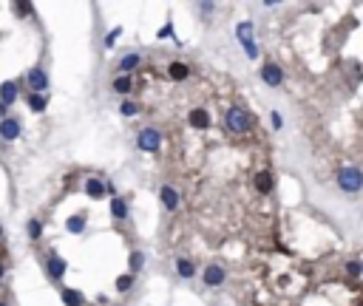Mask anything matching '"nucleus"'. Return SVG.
Wrapping results in <instances>:
<instances>
[{
  "instance_id": "obj_1",
  "label": "nucleus",
  "mask_w": 363,
  "mask_h": 306,
  "mask_svg": "<svg viewBox=\"0 0 363 306\" xmlns=\"http://www.w3.org/2000/svg\"><path fill=\"white\" fill-rule=\"evenodd\" d=\"M224 125H227L230 130H236V134H244V130H250L252 117L244 108H230L227 114H224Z\"/></svg>"
},
{
  "instance_id": "obj_2",
  "label": "nucleus",
  "mask_w": 363,
  "mask_h": 306,
  "mask_svg": "<svg viewBox=\"0 0 363 306\" xmlns=\"http://www.w3.org/2000/svg\"><path fill=\"white\" fill-rule=\"evenodd\" d=\"M338 184L346 190V193H357V190L363 187L360 170H357V167H344V170H340V176H338Z\"/></svg>"
},
{
  "instance_id": "obj_3",
  "label": "nucleus",
  "mask_w": 363,
  "mask_h": 306,
  "mask_svg": "<svg viewBox=\"0 0 363 306\" xmlns=\"http://www.w3.org/2000/svg\"><path fill=\"white\" fill-rule=\"evenodd\" d=\"M136 145L142 147V150H159V145H162V136H159V130L156 128H145L139 136H136Z\"/></svg>"
},
{
  "instance_id": "obj_4",
  "label": "nucleus",
  "mask_w": 363,
  "mask_h": 306,
  "mask_svg": "<svg viewBox=\"0 0 363 306\" xmlns=\"http://www.w3.org/2000/svg\"><path fill=\"white\" fill-rule=\"evenodd\" d=\"M29 88H31V94H43L49 88V77H46L43 68H31L29 71Z\"/></svg>"
},
{
  "instance_id": "obj_5",
  "label": "nucleus",
  "mask_w": 363,
  "mask_h": 306,
  "mask_svg": "<svg viewBox=\"0 0 363 306\" xmlns=\"http://www.w3.org/2000/svg\"><path fill=\"white\" fill-rule=\"evenodd\" d=\"M261 80L267 82L270 88H275V85H281V80H284V74H281V68L278 65H272V62H267L264 68H261Z\"/></svg>"
},
{
  "instance_id": "obj_6",
  "label": "nucleus",
  "mask_w": 363,
  "mask_h": 306,
  "mask_svg": "<svg viewBox=\"0 0 363 306\" xmlns=\"http://www.w3.org/2000/svg\"><path fill=\"white\" fill-rule=\"evenodd\" d=\"M0 136H3V139H17L20 136V122L17 119H3V122H0Z\"/></svg>"
},
{
  "instance_id": "obj_7",
  "label": "nucleus",
  "mask_w": 363,
  "mask_h": 306,
  "mask_svg": "<svg viewBox=\"0 0 363 306\" xmlns=\"http://www.w3.org/2000/svg\"><path fill=\"white\" fill-rule=\"evenodd\" d=\"M14 99H17V85H14V82H3V85H0V105H12Z\"/></svg>"
},
{
  "instance_id": "obj_8",
  "label": "nucleus",
  "mask_w": 363,
  "mask_h": 306,
  "mask_svg": "<svg viewBox=\"0 0 363 306\" xmlns=\"http://www.w3.org/2000/svg\"><path fill=\"white\" fill-rule=\"evenodd\" d=\"M204 283H207V287H219V283H224V270H222V267H207V270H204Z\"/></svg>"
},
{
  "instance_id": "obj_9",
  "label": "nucleus",
  "mask_w": 363,
  "mask_h": 306,
  "mask_svg": "<svg viewBox=\"0 0 363 306\" xmlns=\"http://www.w3.org/2000/svg\"><path fill=\"white\" fill-rule=\"evenodd\" d=\"M190 125H193V128H199V130H202V128H207V125H210V114H207L204 108L190 111Z\"/></svg>"
},
{
  "instance_id": "obj_10",
  "label": "nucleus",
  "mask_w": 363,
  "mask_h": 306,
  "mask_svg": "<svg viewBox=\"0 0 363 306\" xmlns=\"http://www.w3.org/2000/svg\"><path fill=\"white\" fill-rule=\"evenodd\" d=\"M66 270H68V264L62 261L60 255H51V258H49V275H51V278H60Z\"/></svg>"
},
{
  "instance_id": "obj_11",
  "label": "nucleus",
  "mask_w": 363,
  "mask_h": 306,
  "mask_svg": "<svg viewBox=\"0 0 363 306\" xmlns=\"http://www.w3.org/2000/svg\"><path fill=\"white\" fill-rule=\"evenodd\" d=\"M162 202H165V207H167V210H176L182 199H179V193H176L173 187H162Z\"/></svg>"
},
{
  "instance_id": "obj_12",
  "label": "nucleus",
  "mask_w": 363,
  "mask_h": 306,
  "mask_svg": "<svg viewBox=\"0 0 363 306\" xmlns=\"http://www.w3.org/2000/svg\"><path fill=\"white\" fill-rule=\"evenodd\" d=\"M167 74H170V80H185L187 74H190V68L185 65V62H170V68H167Z\"/></svg>"
},
{
  "instance_id": "obj_13",
  "label": "nucleus",
  "mask_w": 363,
  "mask_h": 306,
  "mask_svg": "<svg viewBox=\"0 0 363 306\" xmlns=\"http://www.w3.org/2000/svg\"><path fill=\"white\" fill-rule=\"evenodd\" d=\"M62 300H66L68 306H86V298H82L77 289H62Z\"/></svg>"
},
{
  "instance_id": "obj_14",
  "label": "nucleus",
  "mask_w": 363,
  "mask_h": 306,
  "mask_svg": "<svg viewBox=\"0 0 363 306\" xmlns=\"http://www.w3.org/2000/svg\"><path fill=\"white\" fill-rule=\"evenodd\" d=\"M255 187H259V193H270L272 190V173H259V176H255Z\"/></svg>"
},
{
  "instance_id": "obj_15",
  "label": "nucleus",
  "mask_w": 363,
  "mask_h": 306,
  "mask_svg": "<svg viewBox=\"0 0 363 306\" xmlns=\"http://www.w3.org/2000/svg\"><path fill=\"white\" fill-rule=\"evenodd\" d=\"M86 190H88V196H94V199L105 196V184L99 182V179H88V182H86Z\"/></svg>"
},
{
  "instance_id": "obj_16",
  "label": "nucleus",
  "mask_w": 363,
  "mask_h": 306,
  "mask_svg": "<svg viewBox=\"0 0 363 306\" xmlns=\"http://www.w3.org/2000/svg\"><path fill=\"white\" fill-rule=\"evenodd\" d=\"M29 108L34 111V114H43L46 111V97L43 94H29Z\"/></svg>"
},
{
  "instance_id": "obj_17",
  "label": "nucleus",
  "mask_w": 363,
  "mask_h": 306,
  "mask_svg": "<svg viewBox=\"0 0 363 306\" xmlns=\"http://www.w3.org/2000/svg\"><path fill=\"white\" fill-rule=\"evenodd\" d=\"M111 213H114V218H125V215H128V204H125L122 199H114V202H111Z\"/></svg>"
},
{
  "instance_id": "obj_18",
  "label": "nucleus",
  "mask_w": 363,
  "mask_h": 306,
  "mask_svg": "<svg viewBox=\"0 0 363 306\" xmlns=\"http://www.w3.org/2000/svg\"><path fill=\"white\" fill-rule=\"evenodd\" d=\"M66 227H68V233H82V227H86V218H82V215H71V218L66 221Z\"/></svg>"
},
{
  "instance_id": "obj_19",
  "label": "nucleus",
  "mask_w": 363,
  "mask_h": 306,
  "mask_svg": "<svg viewBox=\"0 0 363 306\" xmlns=\"http://www.w3.org/2000/svg\"><path fill=\"white\" fill-rule=\"evenodd\" d=\"M176 272H179L182 278H193V272H196V270H193L190 261H182V258H179V261H176Z\"/></svg>"
},
{
  "instance_id": "obj_20",
  "label": "nucleus",
  "mask_w": 363,
  "mask_h": 306,
  "mask_svg": "<svg viewBox=\"0 0 363 306\" xmlns=\"http://www.w3.org/2000/svg\"><path fill=\"white\" fill-rule=\"evenodd\" d=\"M139 54H128V57H122V62H119V68H122V71H134L136 65H139Z\"/></svg>"
},
{
  "instance_id": "obj_21",
  "label": "nucleus",
  "mask_w": 363,
  "mask_h": 306,
  "mask_svg": "<svg viewBox=\"0 0 363 306\" xmlns=\"http://www.w3.org/2000/svg\"><path fill=\"white\" fill-rule=\"evenodd\" d=\"M131 88H134V85H131V77H119V80H114V91H117V94H128Z\"/></svg>"
},
{
  "instance_id": "obj_22",
  "label": "nucleus",
  "mask_w": 363,
  "mask_h": 306,
  "mask_svg": "<svg viewBox=\"0 0 363 306\" xmlns=\"http://www.w3.org/2000/svg\"><path fill=\"white\" fill-rule=\"evenodd\" d=\"M40 233H43V224H40L37 218H31L29 221V235L31 238H40Z\"/></svg>"
},
{
  "instance_id": "obj_23",
  "label": "nucleus",
  "mask_w": 363,
  "mask_h": 306,
  "mask_svg": "<svg viewBox=\"0 0 363 306\" xmlns=\"http://www.w3.org/2000/svg\"><path fill=\"white\" fill-rule=\"evenodd\" d=\"M239 40H252V23H241L239 26Z\"/></svg>"
},
{
  "instance_id": "obj_24",
  "label": "nucleus",
  "mask_w": 363,
  "mask_h": 306,
  "mask_svg": "<svg viewBox=\"0 0 363 306\" xmlns=\"http://www.w3.org/2000/svg\"><path fill=\"white\" fill-rule=\"evenodd\" d=\"M131 283H134V281H131V275H122V278L117 281V289H119V292H128Z\"/></svg>"
},
{
  "instance_id": "obj_25",
  "label": "nucleus",
  "mask_w": 363,
  "mask_h": 306,
  "mask_svg": "<svg viewBox=\"0 0 363 306\" xmlns=\"http://www.w3.org/2000/svg\"><path fill=\"white\" fill-rule=\"evenodd\" d=\"M346 272H349L352 278H357V275H360V261H349V264H346Z\"/></svg>"
},
{
  "instance_id": "obj_26",
  "label": "nucleus",
  "mask_w": 363,
  "mask_h": 306,
  "mask_svg": "<svg viewBox=\"0 0 363 306\" xmlns=\"http://www.w3.org/2000/svg\"><path fill=\"white\" fill-rule=\"evenodd\" d=\"M142 261H145V258H142L139 252H134V255H131V270L136 272V270H139V267H142Z\"/></svg>"
},
{
  "instance_id": "obj_27",
  "label": "nucleus",
  "mask_w": 363,
  "mask_h": 306,
  "mask_svg": "<svg viewBox=\"0 0 363 306\" xmlns=\"http://www.w3.org/2000/svg\"><path fill=\"white\" fill-rule=\"evenodd\" d=\"M136 111H139V108H136L134 102H125V105H122V114H125V117H136Z\"/></svg>"
},
{
  "instance_id": "obj_28",
  "label": "nucleus",
  "mask_w": 363,
  "mask_h": 306,
  "mask_svg": "<svg viewBox=\"0 0 363 306\" xmlns=\"http://www.w3.org/2000/svg\"><path fill=\"white\" fill-rule=\"evenodd\" d=\"M117 37H119V29H114L111 34L105 37V46H108V49H114V43H117Z\"/></svg>"
},
{
  "instance_id": "obj_29",
  "label": "nucleus",
  "mask_w": 363,
  "mask_h": 306,
  "mask_svg": "<svg viewBox=\"0 0 363 306\" xmlns=\"http://www.w3.org/2000/svg\"><path fill=\"white\" fill-rule=\"evenodd\" d=\"M0 117H6V105H0Z\"/></svg>"
},
{
  "instance_id": "obj_30",
  "label": "nucleus",
  "mask_w": 363,
  "mask_h": 306,
  "mask_svg": "<svg viewBox=\"0 0 363 306\" xmlns=\"http://www.w3.org/2000/svg\"><path fill=\"white\" fill-rule=\"evenodd\" d=\"M0 281H3V267H0Z\"/></svg>"
},
{
  "instance_id": "obj_31",
  "label": "nucleus",
  "mask_w": 363,
  "mask_h": 306,
  "mask_svg": "<svg viewBox=\"0 0 363 306\" xmlns=\"http://www.w3.org/2000/svg\"><path fill=\"white\" fill-rule=\"evenodd\" d=\"M0 233H3V230H0Z\"/></svg>"
},
{
  "instance_id": "obj_32",
  "label": "nucleus",
  "mask_w": 363,
  "mask_h": 306,
  "mask_svg": "<svg viewBox=\"0 0 363 306\" xmlns=\"http://www.w3.org/2000/svg\"><path fill=\"white\" fill-rule=\"evenodd\" d=\"M0 306H3V303H0Z\"/></svg>"
}]
</instances>
